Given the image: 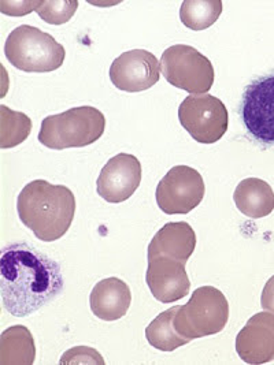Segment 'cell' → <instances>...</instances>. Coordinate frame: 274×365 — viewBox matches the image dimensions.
I'll return each mask as SVG.
<instances>
[{"mask_svg":"<svg viewBox=\"0 0 274 365\" xmlns=\"http://www.w3.org/2000/svg\"><path fill=\"white\" fill-rule=\"evenodd\" d=\"M205 192V181L198 170L176 166L158 183L155 197L166 215H186L202 202Z\"/></svg>","mask_w":274,"mask_h":365,"instance_id":"obj_8","label":"cell"},{"mask_svg":"<svg viewBox=\"0 0 274 365\" xmlns=\"http://www.w3.org/2000/svg\"><path fill=\"white\" fill-rule=\"evenodd\" d=\"M4 55L25 73H51L64 65L66 51L51 34L31 25H21L9 34Z\"/></svg>","mask_w":274,"mask_h":365,"instance_id":"obj_4","label":"cell"},{"mask_svg":"<svg viewBox=\"0 0 274 365\" xmlns=\"http://www.w3.org/2000/svg\"><path fill=\"white\" fill-rule=\"evenodd\" d=\"M17 211L19 220L37 240L54 242L62 238L73 223L76 197L64 185L36 180L18 195Z\"/></svg>","mask_w":274,"mask_h":365,"instance_id":"obj_2","label":"cell"},{"mask_svg":"<svg viewBox=\"0 0 274 365\" xmlns=\"http://www.w3.org/2000/svg\"><path fill=\"white\" fill-rule=\"evenodd\" d=\"M233 200L240 212L250 219H260L273 212V189L259 178L243 180L235 190Z\"/></svg>","mask_w":274,"mask_h":365,"instance_id":"obj_16","label":"cell"},{"mask_svg":"<svg viewBox=\"0 0 274 365\" xmlns=\"http://www.w3.org/2000/svg\"><path fill=\"white\" fill-rule=\"evenodd\" d=\"M178 308L180 305H176L171 309L159 314L146 329V338L151 346L161 351H173L188 344V339H186L176 331L173 324V319Z\"/></svg>","mask_w":274,"mask_h":365,"instance_id":"obj_18","label":"cell"},{"mask_svg":"<svg viewBox=\"0 0 274 365\" xmlns=\"http://www.w3.org/2000/svg\"><path fill=\"white\" fill-rule=\"evenodd\" d=\"M36 346L31 331L25 326H13L0 336V364L32 365Z\"/></svg>","mask_w":274,"mask_h":365,"instance_id":"obj_17","label":"cell"},{"mask_svg":"<svg viewBox=\"0 0 274 365\" xmlns=\"http://www.w3.org/2000/svg\"><path fill=\"white\" fill-rule=\"evenodd\" d=\"M78 1L76 0H55V1H39L36 13L39 17L51 25H62L68 22L77 11Z\"/></svg>","mask_w":274,"mask_h":365,"instance_id":"obj_21","label":"cell"},{"mask_svg":"<svg viewBox=\"0 0 274 365\" xmlns=\"http://www.w3.org/2000/svg\"><path fill=\"white\" fill-rule=\"evenodd\" d=\"M58 262L28 242L4 247L0 255V293L3 308L16 317L32 315L64 290Z\"/></svg>","mask_w":274,"mask_h":365,"instance_id":"obj_1","label":"cell"},{"mask_svg":"<svg viewBox=\"0 0 274 365\" xmlns=\"http://www.w3.org/2000/svg\"><path fill=\"white\" fill-rule=\"evenodd\" d=\"M61 364H101L104 365L102 354L95 349L86 346H77L71 348L66 353H64L61 359Z\"/></svg>","mask_w":274,"mask_h":365,"instance_id":"obj_22","label":"cell"},{"mask_svg":"<svg viewBox=\"0 0 274 365\" xmlns=\"http://www.w3.org/2000/svg\"><path fill=\"white\" fill-rule=\"evenodd\" d=\"M146 282L155 299L165 304L184 299L191 289L186 264L166 256L148 257Z\"/></svg>","mask_w":274,"mask_h":365,"instance_id":"obj_13","label":"cell"},{"mask_svg":"<svg viewBox=\"0 0 274 365\" xmlns=\"http://www.w3.org/2000/svg\"><path fill=\"white\" fill-rule=\"evenodd\" d=\"M223 13L220 0H186L180 9V19L191 31H205L214 25Z\"/></svg>","mask_w":274,"mask_h":365,"instance_id":"obj_19","label":"cell"},{"mask_svg":"<svg viewBox=\"0 0 274 365\" xmlns=\"http://www.w3.org/2000/svg\"><path fill=\"white\" fill-rule=\"evenodd\" d=\"M260 305L265 311H269L274 315V275L263 287V292L260 296Z\"/></svg>","mask_w":274,"mask_h":365,"instance_id":"obj_23","label":"cell"},{"mask_svg":"<svg viewBox=\"0 0 274 365\" xmlns=\"http://www.w3.org/2000/svg\"><path fill=\"white\" fill-rule=\"evenodd\" d=\"M161 77V62L146 50L123 52L110 66L113 85L125 92H143L153 88Z\"/></svg>","mask_w":274,"mask_h":365,"instance_id":"obj_10","label":"cell"},{"mask_svg":"<svg viewBox=\"0 0 274 365\" xmlns=\"http://www.w3.org/2000/svg\"><path fill=\"white\" fill-rule=\"evenodd\" d=\"M141 165L136 156L120 153L111 158L98 178V193L111 204H120L132 197L141 183Z\"/></svg>","mask_w":274,"mask_h":365,"instance_id":"obj_11","label":"cell"},{"mask_svg":"<svg viewBox=\"0 0 274 365\" xmlns=\"http://www.w3.org/2000/svg\"><path fill=\"white\" fill-rule=\"evenodd\" d=\"M236 351L247 364H266L274 360V315L259 312L248 319L236 336Z\"/></svg>","mask_w":274,"mask_h":365,"instance_id":"obj_12","label":"cell"},{"mask_svg":"<svg viewBox=\"0 0 274 365\" xmlns=\"http://www.w3.org/2000/svg\"><path fill=\"white\" fill-rule=\"evenodd\" d=\"M240 115L257 143L274 145V74L259 77L244 89Z\"/></svg>","mask_w":274,"mask_h":365,"instance_id":"obj_9","label":"cell"},{"mask_svg":"<svg viewBox=\"0 0 274 365\" xmlns=\"http://www.w3.org/2000/svg\"><path fill=\"white\" fill-rule=\"evenodd\" d=\"M196 248V234L187 222L166 223L148 245V257L166 256L187 264Z\"/></svg>","mask_w":274,"mask_h":365,"instance_id":"obj_15","label":"cell"},{"mask_svg":"<svg viewBox=\"0 0 274 365\" xmlns=\"http://www.w3.org/2000/svg\"><path fill=\"white\" fill-rule=\"evenodd\" d=\"M161 71L168 83L192 95H205L214 83L210 59L186 44L171 46L162 53Z\"/></svg>","mask_w":274,"mask_h":365,"instance_id":"obj_6","label":"cell"},{"mask_svg":"<svg viewBox=\"0 0 274 365\" xmlns=\"http://www.w3.org/2000/svg\"><path fill=\"white\" fill-rule=\"evenodd\" d=\"M131 304L132 293L129 286L116 277L96 283L89 297L92 314L106 322L123 317L129 311Z\"/></svg>","mask_w":274,"mask_h":365,"instance_id":"obj_14","label":"cell"},{"mask_svg":"<svg viewBox=\"0 0 274 365\" xmlns=\"http://www.w3.org/2000/svg\"><path fill=\"white\" fill-rule=\"evenodd\" d=\"M178 120L201 144H214L228 130L229 116L223 101L211 95H192L180 104Z\"/></svg>","mask_w":274,"mask_h":365,"instance_id":"obj_7","label":"cell"},{"mask_svg":"<svg viewBox=\"0 0 274 365\" xmlns=\"http://www.w3.org/2000/svg\"><path fill=\"white\" fill-rule=\"evenodd\" d=\"M32 130L31 118L0 106V148L7 150L22 144Z\"/></svg>","mask_w":274,"mask_h":365,"instance_id":"obj_20","label":"cell"},{"mask_svg":"<svg viewBox=\"0 0 274 365\" xmlns=\"http://www.w3.org/2000/svg\"><path fill=\"white\" fill-rule=\"evenodd\" d=\"M106 129L102 111L91 106L74 107L43 119L39 141L50 150L83 148L96 143Z\"/></svg>","mask_w":274,"mask_h":365,"instance_id":"obj_3","label":"cell"},{"mask_svg":"<svg viewBox=\"0 0 274 365\" xmlns=\"http://www.w3.org/2000/svg\"><path fill=\"white\" fill-rule=\"evenodd\" d=\"M228 320L229 304L223 292L214 286H202L178 308L173 324L181 336L192 341L223 331Z\"/></svg>","mask_w":274,"mask_h":365,"instance_id":"obj_5","label":"cell"}]
</instances>
